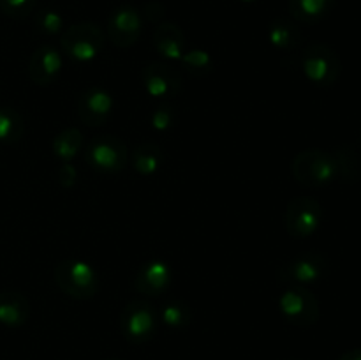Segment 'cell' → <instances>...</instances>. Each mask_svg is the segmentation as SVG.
Returning <instances> with one entry per match:
<instances>
[{
  "instance_id": "1",
  "label": "cell",
  "mask_w": 361,
  "mask_h": 360,
  "mask_svg": "<svg viewBox=\"0 0 361 360\" xmlns=\"http://www.w3.org/2000/svg\"><path fill=\"white\" fill-rule=\"evenodd\" d=\"M291 172L302 186L323 187L337 179V162L331 152L309 148L295 155Z\"/></svg>"
},
{
  "instance_id": "2",
  "label": "cell",
  "mask_w": 361,
  "mask_h": 360,
  "mask_svg": "<svg viewBox=\"0 0 361 360\" xmlns=\"http://www.w3.org/2000/svg\"><path fill=\"white\" fill-rule=\"evenodd\" d=\"M302 69L307 80L317 87H331L341 78L342 62L331 46L312 42L302 53Z\"/></svg>"
},
{
  "instance_id": "3",
  "label": "cell",
  "mask_w": 361,
  "mask_h": 360,
  "mask_svg": "<svg viewBox=\"0 0 361 360\" xmlns=\"http://www.w3.org/2000/svg\"><path fill=\"white\" fill-rule=\"evenodd\" d=\"M55 281L71 299L88 300L97 292V274L85 261H60L55 268Z\"/></svg>"
},
{
  "instance_id": "4",
  "label": "cell",
  "mask_w": 361,
  "mask_h": 360,
  "mask_svg": "<svg viewBox=\"0 0 361 360\" xmlns=\"http://www.w3.org/2000/svg\"><path fill=\"white\" fill-rule=\"evenodd\" d=\"M62 49L78 62H88L101 53L104 46V32L94 23H74L60 39Z\"/></svg>"
},
{
  "instance_id": "5",
  "label": "cell",
  "mask_w": 361,
  "mask_h": 360,
  "mask_svg": "<svg viewBox=\"0 0 361 360\" xmlns=\"http://www.w3.org/2000/svg\"><path fill=\"white\" fill-rule=\"evenodd\" d=\"M323 221V208L310 196L293 198L286 208V229L293 239H309Z\"/></svg>"
},
{
  "instance_id": "6",
  "label": "cell",
  "mask_w": 361,
  "mask_h": 360,
  "mask_svg": "<svg viewBox=\"0 0 361 360\" xmlns=\"http://www.w3.org/2000/svg\"><path fill=\"white\" fill-rule=\"evenodd\" d=\"M279 307L289 323L296 327H310L319 320V302L316 295L303 286L286 289L279 299Z\"/></svg>"
},
{
  "instance_id": "7",
  "label": "cell",
  "mask_w": 361,
  "mask_h": 360,
  "mask_svg": "<svg viewBox=\"0 0 361 360\" xmlns=\"http://www.w3.org/2000/svg\"><path fill=\"white\" fill-rule=\"evenodd\" d=\"M155 327H157V318L150 304L145 300H134L127 304L122 313V332L127 341L143 344L154 337Z\"/></svg>"
},
{
  "instance_id": "8",
  "label": "cell",
  "mask_w": 361,
  "mask_h": 360,
  "mask_svg": "<svg viewBox=\"0 0 361 360\" xmlns=\"http://www.w3.org/2000/svg\"><path fill=\"white\" fill-rule=\"evenodd\" d=\"M87 162L92 168L104 173H116L126 168L127 147L116 136H99L88 145Z\"/></svg>"
},
{
  "instance_id": "9",
  "label": "cell",
  "mask_w": 361,
  "mask_h": 360,
  "mask_svg": "<svg viewBox=\"0 0 361 360\" xmlns=\"http://www.w3.org/2000/svg\"><path fill=\"white\" fill-rule=\"evenodd\" d=\"M143 85L154 97H175L182 90V74L166 62H152L143 69Z\"/></svg>"
},
{
  "instance_id": "10",
  "label": "cell",
  "mask_w": 361,
  "mask_h": 360,
  "mask_svg": "<svg viewBox=\"0 0 361 360\" xmlns=\"http://www.w3.org/2000/svg\"><path fill=\"white\" fill-rule=\"evenodd\" d=\"M141 14L133 6H122L109 16V41L118 48H129L140 39Z\"/></svg>"
},
{
  "instance_id": "11",
  "label": "cell",
  "mask_w": 361,
  "mask_h": 360,
  "mask_svg": "<svg viewBox=\"0 0 361 360\" xmlns=\"http://www.w3.org/2000/svg\"><path fill=\"white\" fill-rule=\"evenodd\" d=\"M328 270V261L323 254L309 253L303 256L295 258L282 268V275L289 281H295L298 284H310L317 282L324 277Z\"/></svg>"
},
{
  "instance_id": "12",
  "label": "cell",
  "mask_w": 361,
  "mask_h": 360,
  "mask_svg": "<svg viewBox=\"0 0 361 360\" xmlns=\"http://www.w3.org/2000/svg\"><path fill=\"white\" fill-rule=\"evenodd\" d=\"M113 108L111 95L106 90L92 87L81 94L78 101V115L87 126H101L108 120Z\"/></svg>"
},
{
  "instance_id": "13",
  "label": "cell",
  "mask_w": 361,
  "mask_h": 360,
  "mask_svg": "<svg viewBox=\"0 0 361 360\" xmlns=\"http://www.w3.org/2000/svg\"><path fill=\"white\" fill-rule=\"evenodd\" d=\"M62 69V56L53 46L42 44L32 53L28 62L30 80L37 85H49L56 80Z\"/></svg>"
},
{
  "instance_id": "14",
  "label": "cell",
  "mask_w": 361,
  "mask_h": 360,
  "mask_svg": "<svg viewBox=\"0 0 361 360\" xmlns=\"http://www.w3.org/2000/svg\"><path fill=\"white\" fill-rule=\"evenodd\" d=\"M154 46L159 55L166 60H182L185 53V37L183 32L171 21L157 25L154 30Z\"/></svg>"
},
{
  "instance_id": "15",
  "label": "cell",
  "mask_w": 361,
  "mask_h": 360,
  "mask_svg": "<svg viewBox=\"0 0 361 360\" xmlns=\"http://www.w3.org/2000/svg\"><path fill=\"white\" fill-rule=\"evenodd\" d=\"M30 306L27 296L14 289L0 292V323L6 327H21L28 321Z\"/></svg>"
},
{
  "instance_id": "16",
  "label": "cell",
  "mask_w": 361,
  "mask_h": 360,
  "mask_svg": "<svg viewBox=\"0 0 361 360\" xmlns=\"http://www.w3.org/2000/svg\"><path fill=\"white\" fill-rule=\"evenodd\" d=\"M169 282H171V272L162 261H148L136 275V288L143 295H161Z\"/></svg>"
},
{
  "instance_id": "17",
  "label": "cell",
  "mask_w": 361,
  "mask_h": 360,
  "mask_svg": "<svg viewBox=\"0 0 361 360\" xmlns=\"http://www.w3.org/2000/svg\"><path fill=\"white\" fill-rule=\"evenodd\" d=\"M268 39L277 49H295L302 42V32L295 21L288 18H277L270 23L268 28Z\"/></svg>"
},
{
  "instance_id": "18",
  "label": "cell",
  "mask_w": 361,
  "mask_h": 360,
  "mask_svg": "<svg viewBox=\"0 0 361 360\" xmlns=\"http://www.w3.org/2000/svg\"><path fill=\"white\" fill-rule=\"evenodd\" d=\"M335 0H289V11L300 23H317L330 14Z\"/></svg>"
},
{
  "instance_id": "19",
  "label": "cell",
  "mask_w": 361,
  "mask_h": 360,
  "mask_svg": "<svg viewBox=\"0 0 361 360\" xmlns=\"http://www.w3.org/2000/svg\"><path fill=\"white\" fill-rule=\"evenodd\" d=\"M337 162V179L344 182L361 180V154L355 147H341L334 152Z\"/></svg>"
},
{
  "instance_id": "20",
  "label": "cell",
  "mask_w": 361,
  "mask_h": 360,
  "mask_svg": "<svg viewBox=\"0 0 361 360\" xmlns=\"http://www.w3.org/2000/svg\"><path fill=\"white\" fill-rule=\"evenodd\" d=\"M134 168L141 175H152L159 169L162 162V150L154 141H143L133 154Z\"/></svg>"
},
{
  "instance_id": "21",
  "label": "cell",
  "mask_w": 361,
  "mask_h": 360,
  "mask_svg": "<svg viewBox=\"0 0 361 360\" xmlns=\"http://www.w3.org/2000/svg\"><path fill=\"white\" fill-rule=\"evenodd\" d=\"M81 145H83V134L76 127H71V129L62 131L53 140V152L62 161H69V159H73L80 152Z\"/></svg>"
},
{
  "instance_id": "22",
  "label": "cell",
  "mask_w": 361,
  "mask_h": 360,
  "mask_svg": "<svg viewBox=\"0 0 361 360\" xmlns=\"http://www.w3.org/2000/svg\"><path fill=\"white\" fill-rule=\"evenodd\" d=\"M25 124L20 113L11 108H0V141L14 143L23 136Z\"/></svg>"
},
{
  "instance_id": "23",
  "label": "cell",
  "mask_w": 361,
  "mask_h": 360,
  "mask_svg": "<svg viewBox=\"0 0 361 360\" xmlns=\"http://www.w3.org/2000/svg\"><path fill=\"white\" fill-rule=\"evenodd\" d=\"M161 318L168 327L183 328L190 323L192 311L183 300H169L161 309Z\"/></svg>"
},
{
  "instance_id": "24",
  "label": "cell",
  "mask_w": 361,
  "mask_h": 360,
  "mask_svg": "<svg viewBox=\"0 0 361 360\" xmlns=\"http://www.w3.org/2000/svg\"><path fill=\"white\" fill-rule=\"evenodd\" d=\"M182 64L192 76L197 78L208 76L214 69V62L204 49H192V52L183 53Z\"/></svg>"
},
{
  "instance_id": "25",
  "label": "cell",
  "mask_w": 361,
  "mask_h": 360,
  "mask_svg": "<svg viewBox=\"0 0 361 360\" xmlns=\"http://www.w3.org/2000/svg\"><path fill=\"white\" fill-rule=\"evenodd\" d=\"M37 0H0V9L6 16L20 20L34 11Z\"/></svg>"
},
{
  "instance_id": "26",
  "label": "cell",
  "mask_w": 361,
  "mask_h": 360,
  "mask_svg": "<svg viewBox=\"0 0 361 360\" xmlns=\"http://www.w3.org/2000/svg\"><path fill=\"white\" fill-rule=\"evenodd\" d=\"M37 27L46 34H56L62 30L63 20L56 11L44 9L37 14Z\"/></svg>"
},
{
  "instance_id": "27",
  "label": "cell",
  "mask_w": 361,
  "mask_h": 360,
  "mask_svg": "<svg viewBox=\"0 0 361 360\" xmlns=\"http://www.w3.org/2000/svg\"><path fill=\"white\" fill-rule=\"evenodd\" d=\"M173 124V112L169 106H159L154 113H152V126L157 131L169 129Z\"/></svg>"
},
{
  "instance_id": "28",
  "label": "cell",
  "mask_w": 361,
  "mask_h": 360,
  "mask_svg": "<svg viewBox=\"0 0 361 360\" xmlns=\"http://www.w3.org/2000/svg\"><path fill=\"white\" fill-rule=\"evenodd\" d=\"M59 180L63 184V186H71L73 180H76V169H74L71 164L62 166V169H60L59 173Z\"/></svg>"
},
{
  "instance_id": "29",
  "label": "cell",
  "mask_w": 361,
  "mask_h": 360,
  "mask_svg": "<svg viewBox=\"0 0 361 360\" xmlns=\"http://www.w3.org/2000/svg\"><path fill=\"white\" fill-rule=\"evenodd\" d=\"M338 360H361V348L351 349V352L344 353Z\"/></svg>"
},
{
  "instance_id": "30",
  "label": "cell",
  "mask_w": 361,
  "mask_h": 360,
  "mask_svg": "<svg viewBox=\"0 0 361 360\" xmlns=\"http://www.w3.org/2000/svg\"><path fill=\"white\" fill-rule=\"evenodd\" d=\"M240 2H247V4H249V2H256V0H240Z\"/></svg>"
},
{
  "instance_id": "31",
  "label": "cell",
  "mask_w": 361,
  "mask_h": 360,
  "mask_svg": "<svg viewBox=\"0 0 361 360\" xmlns=\"http://www.w3.org/2000/svg\"><path fill=\"white\" fill-rule=\"evenodd\" d=\"M289 360H302V359H289Z\"/></svg>"
},
{
  "instance_id": "32",
  "label": "cell",
  "mask_w": 361,
  "mask_h": 360,
  "mask_svg": "<svg viewBox=\"0 0 361 360\" xmlns=\"http://www.w3.org/2000/svg\"><path fill=\"white\" fill-rule=\"evenodd\" d=\"M111 360H116V359H111Z\"/></svg>"
},
{
  "instance_id": "33",
  "label": "cell",
  "mask_w": 361,
  "mask_h": 360,
  "mask_svg": "<svg viewBox=\"0 0 361 360\" xmlns=\"http://www.w3.org/2000/svg\"><path fill=\"white\" fill-rule=\"evenodd\" d=\"M360 141H361V138H360Z\"/></svg>"
}]
</instances>
